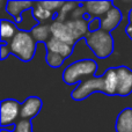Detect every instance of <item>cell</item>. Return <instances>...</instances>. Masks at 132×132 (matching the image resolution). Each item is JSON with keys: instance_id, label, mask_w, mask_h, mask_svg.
Listing matches in <instances>:
<instances>
[{"instance_id": "cell-1", "label": "cell", "mask_w": 132, "mask_h": 132, "mask_svg": "<svg viewBox=\"0 0 132 132\" xmlns=\"http://www.w3.org/2000/svg\"><path fill=\"white\" fill-rule=\"evenodd\" d=\"M11 52L23 62H29L35 55L36 41L31 32L19 30L8 44Z\"/></svg>"}, {"instance_id": "cell-2", "label": "cell", "mask_w": 132, "mask_h": 132, "mask_svg": "<svg viewBox=\"0 0 132 132\" xmlns=\"http://www.w3.org/2000/svg\"><path fill=\"white\" fill-rule=\"evenodd\" d=\"M86 42L97 58H107L114 51V38L109 32L102 29L88 32Z\"/></svg>"}, {"instance_id": "cell-3", "label": "cell", "mask_w": 132, "mask_h": 132, "mask_svg": "<svg viewBox=\"0 0 132 132\" xmlns=\"http://www.w3.org/2000/svg\"><path fill=\"white\" fill-rule=\"evenodd\" d=\"M97 64L92 59H82L68 65L63 73V80L67 85H74L81 78L89 77L96 73Z\"/></svg>"}, {"instance_id": "cell-4", "label": "cell", "mask_w": 132, "mask_h": 132, "mask_svg": "<svg viewBox=\"0 0 132 132\" xmlns=\"http://www.w3.org/2000/svg\"><path fill=\"white\" fill-rule=\"evenodd\" d=\"M103 92L104 93V79L103 77L97 78H89V79L82 81L74 90L72 92L71 96L74 100H84V98L88 97L93 92Z\"/></svg>"}, {"instance_id": "cell-5", "label": "cell", "mask_w": 132, "mask_h": 132, "mask_svg": "<svg viewBox=\"0 0 132 132\" xmlns=\"http://www.w3.org/2000/svg\"><path fill=\"white\" fill-rule=\"evenodd\" d=\"M21 114V105L15 100H4L1 102V125L12 124Z\"/></svg>"}, {"instance_id": "cell-6", "label": "cell", "mask_w": 132, "mask_h": 132, "mask_svg": "<svg viewBox=\"0 0 132 132\" xmlns=\"http://www.w3.org/2000/svg\"><path fill=\"white\" fill-rule=\"evenodd\" d=\"M117 78H118V87L117 94L122 96H126L132 93V70L121 66L117 67Z\"/></svg>"}, {"instance_id": "cell-7", "label": "cell", "mask_w": 132, "mask_h": 132, "mask_svg": "<svg viewBox=\"0 0 132 132\" xmlns=\"http://www.w3.org/2000/svg\"><path fill=\"white\" fill-rule=\"evenodd\" d=\"M87 15L92 19L102 18L114 7L111 1H86L82 4Z\"/></svg>"}, {"instance_id": "cell-8", "label": "cell", "mask_w": 132, "mask_h": 132, "mask_svg": "<svg viewBox=\"0 0 132 132\" xmlns=\"http://www.w3.org/2000/svg\"><path fill=\"white\" fill-rule=\"evenodd\" d=\"M50 28H51V35L55 38L59 39L62 42H65V43L70 44V45H73L77 42L73 38L72 34H71L70 29L67 28L65 22H60V21L55 20L50 24Z\"/></svg>"}, {"instance_id": "cell-9", "label": "cell", "mask_w": 132, "mask_h": 132, "mask_svg": "<svg viewBox=\"0 0 132 132\" xmlns=\"http://www.w3.org/2000/svg\"><path fill=\"white\" fill-rule=\"evenodd\" d=\"M101 21V29L104 31H112L116 29L117 26L121 23L122 21V13L117 7H112L104 16L100 19Z\"/></svg>"}, {"instance_id": "cell-10", "label": "cell", "mask_w": 132, "mask_h": 132, "mask_svg": "<svg viewBox=\"0 0 132 132\" xmlns=\"http://www.w3.org/2000/svg\"><path fill=\"white\" fill-rule=\"evenodd\" d=\"M42 108V101L41 98L36 97V96H31L28 97L27 100L23 102V104L21 105V114L20 116L26 121H29V118L36 116Z\"/></svg>"}, {"instance_id": "cell-11", "label": "cell", "mask_w": 132, "mask_h": 132, "mask_svg": "<svg viewBox=\"0 0 132 132\" xmlns=\"http://www.w3.org/2000/svg\"><path fill=\"white\" fill-rule=\"evenodd\" d=\"M65 23L67 26V28L70 29L71 34H72L73 38L75 41H78L81 37L88 35L89 21L86 20V19H81V20H67Z\"/></svg>"}, {"instance_id": "cell-12", "label": "cell", "mask_w": 132, "mask_h": 132, "mask_svg": "<svg viewBox=\"0 0 132 132\" xmlns=\"http://www.w3.org/2000/svg\"><path fill=\"white\" fill-rule=\"evenodd\" d=\"M34 2L30 1H8L6 5V9L18 22L22 21V14L27 11L32 9Z\"/></svg>"}, {"instance_id": "cell-13", "label": "cell", "mask_w": 132, "mask_h": 132, "mask_svg": "<svg viewBox=\"0 0 132 132\" xmlns=\"http://www.w3.org/2000/svg\"><path fill=\"white\" fill-rule=\"evenodd\" d=\"M46 49H48L49 52L57 53V55H60L62 57L67 58L72 53L73 45H70V44L65 43V42L59 41V39L55 38V37H51L46 42Z\"/></svg>"}, {"instance_id": "cell-14", "label": "cell", "mask_w": 132, "mask_h": 132, "mask_svg": "<svg viewBox=\"0 0 132 132\" xmlns=\"http://www.w3.org/2000/svg\"><path fill=\"white\" fill-rule=\"evenodd\" d=\"M117 132H132V109L126 108L118 115L116 121Z\"/></svg>"}, {"instance_id": "cell-15", "label": "cell", "mask_w": 132, "mask_h": 132, "mask_svg": "<svg viewBox=\"0 0 132 132\" xmlns=\"http://www.w3.org/2000/svg\"><path fill=\"white\" fill-rule=\"evenodd\" d=\"M104 79V93L109 95L117 94V87H118V78H117L116 68H109L103 75Z\"/></svg>"}, {"instance_id": "cell-16", "label": "cell", "mask_w": 132, "mask_h": 132, "mask_svg": "<svg viewBox=\"0 0 132 132\" xmlns=\"http://www.w3.org/2000/svg\"><path fill=\"white\" fill-rule=\"evenodd\" d=\"M31 35L35 38V41H37V42H48L49 39L52 37L50 26L44 24V23L37 24L36 27L31 30Z\"/></svg>"}, {"instance_id": "cell-17", "label": "cell", "mask_w": 132, "mask_h": 132, "mask_svg": "<svg viewBox=\"0 0 132 132\" xmlns=\"http://www.w3.org/2000/svg\"><path fill=\"white\" fill-rule=\"evenodd\" d=\"M19 30L16 29V26L8 20H1V39L2 43H8L13 39Z\"/></svg>"}, {"instance_id": "cell-18", "label": "cell", "mask_w": 132, "mask_h": 132, "mask_svg": "<svg viewBox=\"0 0 132 132\" xmlns=\"http://www.w3.org/2000/svg\"><path fill=\"white\" fill-rule=\"evenodd\" d=\"M31 12H32L34 18L36 19V21H38V22H45V21L50 20L53 16V13L48 11L41 2H34V7H32Z\"/></svg>"}, {"instance_id": "cell-19", "label": "cell", "mask_w": 132, "mask_h": 132, "mask_svg": "<svg viewBox=\"0 0 132 132\" xmlns=\"http://www.w3.org/2000/svg\"><path fill=\"white\" fill-rule=\"evenodd\" d=\"M79 6V4L78 2H64V5H63V7L60 8L59 11V14H58L57 16V21H60V22H66L65 19L70 18V15L72 14V12L74 11L77 7Z\"/></svg>"}, {"instance_id": "cell-20", "label": "cell", "mask_w": 132, "mask_h": 132, "mask_svg": "<svg viewBox=\"0 0 132 132\" xmlns=\"http://www.w3.org/2000/svg\"><path fill=\"white\" fill-rule=\"evenodd\" d=\"M64 57H62L60 55H57V53L49 52V51L46 53V62L51 67H60L64 63Z\"/></svg>"}, {"instance_id": "cell-21", "label": "cell", "mask_w": 132, "mask_h": 132, "mask_svg": "<svg viewBox=\"0 0 132 132\" xmlns=\"http://www.w3.org/2000/svg\"><path fill=\"white\" fill-rule=\"evenodd\" d=\"M15 132H32L30 121H26V119L19 121L15 125Z\"/></svg>"}, {"instance_id": "cell-22", "label": "cell", "mask_w": 132, "mask_h": 132, "mask_svg": "<svg viewBox=\"0 0 132 132\" xmlns=\"http://www.w3.org/2000/svg\"><path fill=\"white\" fill-rule=\"evenodd\" d=\"M41 4L43 5L48 11L53 13V12H56V11H60V8L63 7L64 2H62V1H42Z\"/></svg>"}, {"instance_id": "cell-23", "label": "cell", "mask_w": 132, "mask_h": 132, "mask_svg": "<svg viewBox=\"0 0 132 132\" xmlns=\"http://www.w3.org/2000/svg\"><path fill=\"white\" fill-rule=\"evenodd\" d=\"M85 14H87L85 7L84 6H82V7L78 6L77 8L72 12V14L70 15V19H71V20H81V19H84Z\"/></svg>"}, {"instance_id": "cell-24", "label": "cell", "mask_w": 132, "mask_h": 132, "mask_svg": "<svg viewBox=\"0 0 132 132\" xmlns=\"http://www.w3.org/2000/svg\"><path fill=\"white\" fill-rule=\"evenodd\" d=\"M93 21H89V30L90 32L97 31L101 29V21L98 19H92Z\"/></svg>"}, {"instance_id": "cell-25", "label": "cell", "mask_w": 132, "mask_h": 132, "mask_svg": "<svg viewBox=\"0 0 132 132\" xmlns=\"http://www.w3.org/2000/svg\"><path fill=\"white\" fill-rule=\"evenodd\" d=\"M0 52H1V59H5V58H7V56L9 55L11 49H9V46L7 45L6 43H2L1 48H0Z\"/></svg>"}, {"instance_id": "cell-26", "label": "cell", "mask_w": 132, "mask_h": 132, "mask_svg": "<svg viewBox=\"0 0 132 132\" xmlns=\"http://www.w3.org/2000/svg\"><path fill=\"white\" fill-rule=\"evenodd\" d=\"M126 32H128V35L130 36V38L132 39V24L128 26V28H126Z\"/></svg>"}, {"instance_id": "cell-27", "label": "cell", "mask_w": 132, "mask_h": 132, "mask_svg": "<svg viewBox=\"0 0 132 132\" xmlns=\"http://www.w3.org/2000/svg\"><path fill=\"white\" fill-rule=\"evenodd\" d=\"M129 21H130V24H132V9H131L130 14H129Z\"/></svg>"}, {"instance_id": "cell-28", "label": "cell", "mask_w": 132, "mask_h": 132, "mask_svg": "<svg viewBox=\"0 0 132 132\" xmlns=\"http://www.w3.org/2000/svg\"><path fill=\"white\" fill-rule=\"evenodd\" d=\"M1 132H11V131H8V130H6V129H2Z\"/></svg>"}]
</instances>
